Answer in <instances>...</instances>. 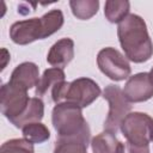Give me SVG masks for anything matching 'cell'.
Instances as JSON below:
<instances>
[{
	"label": "cell",
	"instance_id": "6da1fadb",
	"mask_svg": "<svg viewBox=\"0 0 153 153\" xmlns=\"http://www.w3.org/2000/svg\"><path fill=\"white\" fill-rule=\"evenodd\" d=\"M117 36L126 57L131 62L142 63L152 57L153 42L146 22L140 16L131 13L118 23Z\"/></svg>",
	"mask_w": 153,
	"mask_h": 153
},
{
	"label": "cell",
	"instance_id": "7a4b0ae2",
	"mask_svg": "<svg viewBox=\"0 0 153 153\" xmlns=\"http://www.w3.org/2000/svg\"><path fill=\"white\" fill-rule=\"evenodd\" d=\"M51 122L57 139L80 140L90 143L91 130L78 105L67 102L56 104L51 112Z\"/></svg>",
	"mask_w": 153,
	"mask_h": 153
},
{
	"label": "cell",
	"instance_id": "3957f363",
	"mask_svg": "<svg viewBox=\"0 0 153 153\" xmlns=\"http://www.w3.org/2000/svg\"><path fill=\"white\" fill-rule=\"evenodd\" d=\"M100 93V87L94 80L90 78H78L71 82L63 81L59 84L50 94L55 104L67 102L82 109L91 105Z\"/></svg>",
	"mask_w": 153,
	"mask_h": 153
},
{
	"label": "cell",
	"instance_id": "277c9868",
	"mask_svg": "<svg viewBox=\"0 0 153 153\" xmlns=\"http://www.w3.org/2000/svg\"><path fill=\"white\" fill-rule=\"evenodd\" d=\"M120 129L131 145L149 146V142L153 141V118L145 112H129Z\"/></svg>",
	"mask_w": 153,
	"mask_h": 153
},
{
	"label": "cell",
	"instance_id": "5b68a950",
	"mask_svg": "<svg viewBox=\"0 0 153 153\" xmlns=\"http://www.w3.org/2000/svg\"><path fill=\"white\" fill-rule=\"evenodd\" d=\"M103 98L109 103V114L104 122V129L106 131L116 134L121 128L123 120L131 110L130 103L123 94L120 86L108 85L103 91Z\"/></svg>",
	"mask_w": 153,
	"mask_h": 153
},
{
	"label": "cell",
	"instance_id": "8992f818",
	"mask_svg": "<svg viewBox=\"0 0 153 153\" xmlns=\"http://www.w3.org/2000/svg\"><path fill=\"white\" fill-rule=\"evenodd\" d=\"M97 65L100 72L114 81H122L130 75L131 67L128 59L117 49L103 48L97 55Z\"/></svg>",
	"mask_w": 153,
	"mask_h": 153
},
{
	"label": "cell",
	"instance_id": "52a82bcc",
	"mask_svg": "<svg viewBox=\"0 0 153 153\" xmlns=\"http://www.w3.org/2000/svg\"><path fill=\"white\" fill-rule=\"evenodd\" d=\"M1 112L12 122L14 118L20 116L26 109L31 98L27 96V90L16 85L11 81L1 86Z\"/></svg>",
	"mask_w": 153,
	"mask_h": 153
},
{
	"label": "cell",
	"instance_id": "ba28073f",
	"mask_svg": "<svg viewBox=\"0 0 153 153\" xmlns=\"http://www.w3.org/2000/svg\"><path fill=\"white\" fill-rule=\"evenodd\" d=\"M129 103H141L153 97V76L151 73L142 72L129 76L122 90Z\"/></svg>",
	"mask_w": 153,
	"mask_h": 153
},
{
	"label": "cell",
	"instance_id": "9c48e42d",
	"mask_svg": "<svg viewBox=\"0 0 153 153\" xmlns=\"http://www.w3.org/2000/svg\"><path fill=\"white\" fill-rule=\"evenodd\" d=\"M10 38L19 45H26L36 39H43L41 18H31L13 23L10 27Z\"/></svg>",
	"mask_w": 153,
	"mask_h": 153
},
{
	"label": "cell",
	"instance_id": "30bf717a",
	"mask_svg": "<svg viewBox=\"0 0 153 153\" xmlns=\"http://www.w3.org/2000/svg\"><path fill=\"white\" fill-rule=\"evenodd\" d=\"M74 57V42L71 38H61L55 42L48 51L47 61L55 68L63 69Z\"/></svg>",
	"mask_w": 153,
	"mask_h": 153
},
{
	"label": "cell",
	"instance_id": "8fae6325",
	"mask_svg": "<svg viewBox=\"0 0 153 153\" xmlns=\"http://www.w3.org/2000/svg\"><path fill=\"white\" fill-rule=\"evenodd\" d=\"M38 80H39L38 66L33 62H23L13 69L8 81L19 85L29 91L30 88L37 85Z\"/></svg>",
	"mask_w": 153,
	"mask_h": 153
},
{
	"label": "cell",
	"instance_id": "7c38bea8",
	"mask_svg": "<svg viewBox=\"0 0 153 153\" xmlns=\"http://www.w3.org/2000/svg\"><path fill=\"white\" fill-rule=\"evenodd\" d=\"M43 116H44V103L41 98L33 97L30 99V102H29L26 109L23 111V114L20 116H18L17 118H14L11 123L16 128L22 129L26 124L41 122Z\"/></svg>",
	"mask_w": 153,
	"mask_h": 153
},
{
	"label": "cell",
	"instance_id": "4fadbf2b",
	"mask_svg": "<svg viewBox=\"0 0 153 153\" xmlns=\"http://www.w3.org/2000/svg\"><path fill=\"white\" fill-rule=\"evenodd\" d=\"M65 78H66L65 72L61 68L51 67V68L45 69L36 85V91H35L36 96L39 98V97L47 96V93H49V92L51 93V91L55 88V86L66 81Z\"/></svg>",
	"mask_w": 153,
	"mask_h": 153
},
{
	"label": "cell",
	"instance_id": "5bb4252c",
	"mask_svg": "<svg viewBox=\"0 0 153 153\" xmlns=\"http://www.w3.org/2000/svg\"><path fill=\"white\" fill-rule=\"evenodd\" d=\"M121 145L122 142L118 141L116 134L106 130L96 135L91 141L93 153H120Z\"/></svg>",
	"mask_w": 153,
	"mask_h": 153
},
{
	"label": "cell",
	"instance_id": "9a60e30c",
	"mask_svg": "<svg viewBox=\"0 0 153 153\" xmlns=\"http://www.w3.org/2000/svg\"><path fill=\"white\" fill-rule=\"evenodd\" d=\"M130 10V2L127 0H108L104 5V16L110 23H121Z\"/></svg>",
	"mask_w": 153,
	"mask_h": 153
},
{
	"label": "cell",
	"instance_id": "2e32d148",
	"mask_svg": "<svg viewBox=\"0 0 153 153\" xmlns=\"http://www.w3.org/2000/svg\"><path fill=\"white\" fill-rule=\"evenodd\" d=\"M69 6L74 17L80 20H87L92 18L99 8L98 0H71Z\"/></svg>",
	"mask_w": 153,
	"mask_h": 153
},
{
	"label": "cell",
	"instance_id": "e0dca14e",
	"mask_svg": "<svg viewBox=\"0 0 153 153\" xmlns=\"http://www.w3.org/2000/svg\"><path fill=\"white\" fill-rule=\"evenodd\" d=\"M42 27H43V39L51 36L56 31H59L65 22L63 13L61 10H51L41 17Z\"/></svg>",
	"mask_w": 153,
	"mask_h": 153
},
{
	"label": "cell",
	"instance_id": "ac0fdd59",
	"mask_svg": "<svg viewBox=\"0 0 153 153\" xmlns=\"http://www.w3.org/2000/svg\"><path fill=\"white\" fill-rule=\"evenodd\" d=\"M24 139L32 143H43L50 137V131L48 127L41 122L30 123L22 128Z\"/></svg>",
	"mask_w": 153,
	"mask_h": 153
},
{
	"label": "cell",
	"instance_id": "d6986e66",
	"mask_svg": "<svg viewBox=\"0 0 153 153\" xmlns=\"http://www.w3.org/2000/svg\"><path fill=\"white\" fill-rule=\"evenodd\" d=\"M0 153H35L33 143L26 139H11L1 145Z\"/></svg>",
	"mask_w": 153,
	"mask_h": 153
},
{
	"label": "cell",
	"instance_id": "ffe728a7",
	"mask_svg": "<svg viewBox=\"0 0 153 153\" xmlns=\"http://www.w3.org/2000/svg\"><path fill=\"white\" fill-rule=\"evenodd\" d=\"M88 143L80 140H62L57 139L54 153H87Z\"/></svg>",
	"mask_w": 153,
	"mask_h": 153
},
{
	"label": "cell",
	"instance_id": "44dd1931",
	"mask_svg": "<svg viewBox=\"0 0 153 153\" xmlns=\"http://www.w3.org/2000/svg\"><path fill=\"white\" fill-rule=\"evenodd\" d=\"M120 153H149V146H135L126 141L121 145Z\"/></svg>",
	"mask_w": 153,
	"mask_h": 153
},
{
	"label": "cell",
	"instance_id": "7402d4cb",
	"mask_svg": "<svg viewBox=\"0 0 153 153\" xmlns=\"http://www.w3.org/2000/svg\"><path fill=\"white\" fill-rule=\"evenodd\" d=\"M149 73H151V75L153 76V67H152V69H151V72H149Z\"/></svg>",
	"mask_w": 153,
	"mask_h": 153
}]
</instances>
